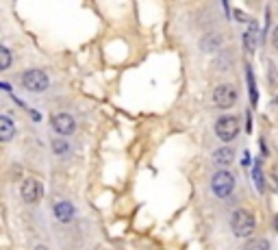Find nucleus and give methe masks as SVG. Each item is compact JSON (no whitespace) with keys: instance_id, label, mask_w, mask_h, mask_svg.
<instances>
[{"instance_id":"nucleus-1","label":"nucleus","mask_w":278,"mask_h":250,"mask_svg":"<svg viewBox=\"0 0 278 250\" xmlns=\"http://www.w3.org/2000/svg\"><path fill=\"white\" fill-rule=\"evenodd\" d=\"M230 229H233V233L237 237H250L254 233V229H257V220L248 209H237L233 213V218H230Z\"/></svg>"},{"instance_id":"nucleus-2","label":"nucleus","mask_w":278,"mask_h":250,"mask_svg":"<svg viewBox=\"0 0 278 250\" xmlns=\"http://www.w3.org/2000/svg\"><path fill=\"white\" fill-rule=\"evenodd\" d=\"M211 189L217 198H228L235 189V176L230 170H217L211 178Z\"/></svg>"},{"instance_id":"nucleus-3","label":"nucleus","mask_w":278,"mask_h":250,"mask_svg":"<svg viewBox=\"0 0 278 250\" xmlns=\"http://www.w3.org/2000/svg\"><path fill=\"white\" fill-rule=\"evenodd\" d=\"M48 85H50L48 74H46L44 70H39V68L26 70V72L22 74V87L28 89V92H33V94L46 92V89H48Z\"/></svg>"},{"instance_id":"nucleus-4","label":"nucleus","mask_w":278,"mask_h":250,"mask_svg":"<svg viewBox=\"0 0 278 250\" xmlns=\"http://www.w3.org/2000/svg\"><path fill=\"white\" fill-rule=\"evenodd\" d=\"M215 135L222 141H233L239 135V118L237 116H222V118H217Z\"/></svg>"},{"instance_id":"nucleus-5","label":"nucleus","mask_w":278,"mask_h":250,"mask_svg":"<svg viewBox=\"0 0 278 250\" xmlns=\"http://www.w3.org/2000/svg\"><path fill=\"white\" fill-rule=\"evenodd\" d=\"M235 103H237V89L230 85V83H222V85L215 87V92H213V105L215 107L230 109Z\"/></svg>"},{"instance_id":"nucleus-6","label":"nucleus","mask_w":278,"mask_h":250,"mask_svg":"<svg viewBox=\"0 0 278 250\" xmlns=\"http://www.w3.org/2000/svg\"><path fill=\"white\" fill-rule=\"evenodd\" d=\"M22 198H24L28 205H35V202L41 200V196H44V187H41V183L37 178H26L24 183H22Z\"/></svg>"},{"instance_id":"nucleus-7","label":"nucleus","mask_w":278,"mask_h":250,"mask_svg":"<svg viewBox=\"0 0 278 250\" xmlns=\"http://www.w3.org/2000/svg\"><path fill=\"white\" fill-rule=\"evenodd\" d=\"M52 128L57 130L61 137H66V135H72L74 133V128H76V122H74V118L70 116V113H57V116H52Z\"/></svg>"},{"instance_id":"nucleus-8","label":"nucleus","mask_w":278,"mask_h":250,"mask_svg":"<svg viewBox=\"0 0 278 250\" xmlns=\"http://www.w3.org/2000/svg\"><path fill=\"white\" fill-rule=\"evenodd\" d=\"M213 161H215V165H220V168H228V165L235 161V150L230 146L217 148V150L213 152Z\"/></svg>"},{"instance_id":"nucleus-9","label":"nucleus","mask_w":278,"mask_h":250,"mask_svg":"<svg viewBox=\"0 0 278 250\" xmlns=\"http://www.w3.org/2000/svg\"><path fill=\"white\" fill-rule=\"evenodd\" d=\"M15 135V124L9 116H0V141H11Z\"/></svg>"},{"instance_id":"nucleus-10","label":"nucleus","mask_w":278,"mask_h":250,"mask_svg":"<svg viewBox=\"0 0 278 250\" xmlns=\"http://www.w3.org/2000/svg\"><path fill=\"white\" fill-rule=\"evenodd\" d=\"M200 48H202V52H215L222 48V37L217 33H209L204 35L202 39H200Z\"/></svg>"},{"instance_id":"nucleus-11","label":"nucleus","mask_w":278,"mask_h":250,"mask_svg":"<svg viewBox=\"0 0 278 250\" xmlns=\"http://www.w3.org/2000/svg\"><path fill=\"white\" fill-rule=\"evenodd\" d=\"M74 216V207L70 205V202H57L55 205V218L59 220V222H70Z\"/></svg>"},{"instance_id":"nucleus-12","label":"nucleus","mask_w":278,"mask_h":250,"mask_svg":"<svg viewBox=\"0 0 278 250\" xmlns=\"http://www.w3.org/2000/svg\"><path fill=\"white\" fill-rule=\"evenodd\" d=\"M244 48L248 55H254V48H257V24H254V22L244 33Z\"/></svg>"},{"instance_id":"nucleus-13","label":"nucleus","mask_w":278,"mask_h":250,"mask_svg":"<svg viewBox=\"0 0 278 250\" xmlns=\"http://www.w3.org/2000/svg\"><path fill=\"white\" fill-rule=\"evenodd\" d=\"M244 250H272V246H270V242L265 240V237H254V240L246 242Z\"/></svg>"},{"instance_id":"nucleus-14","label":"nucleus","mask_w":278,"mask_h":250,"mask_svg":"<svg viewBox=\"0 0 278 250\" xmlns=\"http://www.w3.org/2000/svg\"><path fill=\"white\" fill-rule=\"evenodd\" d=\"M0 70H9L11 68V50L7 48V46H0Z\"/></svg>"},{"instance_id":"nucleus-15","label":"nucleus","mask_w":278,"mask_h":250,"mask_svg":"<svg viewBox=\"0 0 278 250\" xmlns=\"http://www.w3.org/2000/svg\"><path fill=\"white\" fill-rule=\"evenodd\" d=\"M252 174H254V181H257V189L259 192H263V172H261V163H254V168H252Z\"/></svg>"},{"instance_id":"nucleus-16","label":"nucleus","mask_w":278,"mask_h":250,"mask_svg":"<svg viewBox=\"0 0 278 250\" xmlns=\"http://www.w3.org/2000/svg\"><path fill=\"white\" fill-rule=\"evenodd\" d=\"M248 87H250V98H252V105H257V83H254V76H252V70L248 68Z\"/></svg>"},{"instance_id":"nucleus-17","label":"nucleus","mask_w":278,"mask_h":250,"mask_svg":"<svg viewBox=\"0 0 278 250\" xmlns=\"http://www.w3.org/2000/svg\"><path fill=\"white\" fill-rule=\"evenodd\" d=\"M52 150H55L57 154H66L70 150V146L63 139H55V141H52Z\"/></svg>"},{"instance_id":"nucleus-18","label":"nucleus","mask_w":278,"mask_h":250,"mask_svg":"<svg viewBox=\"0 0 278 250\" xmlns=\"http://www.w3.org/2000/svg\"><path fill=\"white\" fill-rule=\"evenodd\" d=\"M272 46H274V50L278 52V26L272 31Z\"/></svg>"},{"instance_id":"nucleus-19","label":"nucleus","mask_w":278,"mask_h":250,"mask_svg":"<svg viewBox=\"0 0 278 250\" xmlns=\"http://www.w3.org/2000/svg\"><path fill=\"white\" fill-rule=\"evenodd\" d=\"M2 89H4V92H11V85H9L7 81H2Z\"/></svg>"},{"instance_id":"nucleus-20","label":"nucleus","mask_w":278,"mask_h":250,"mask_svg":"<svg viewBox=\"0 0 278 250\" xmlns=\"http://www.w3.org/2000/svg\"><path fill=\"white\" fill-rule=\"evenodd\" d=\"M35 250H48V248H46V246H37V248H35Z\"/></svg>"},{"instance_id":"nucleus-21","label":"nucleus","mask_w":278,"mask_h":250,"mask_svg":"<svg viewBox=\"0 0 278 250\" xmlns=\"http://www.w3.org/2000/svg\"><path fill=\"white\" fill-rule=\"evenodd\" d=\"M274 222H276L274 226H276V231H278V216H276V220H274Z\"/></svg>"}]
</instances>
